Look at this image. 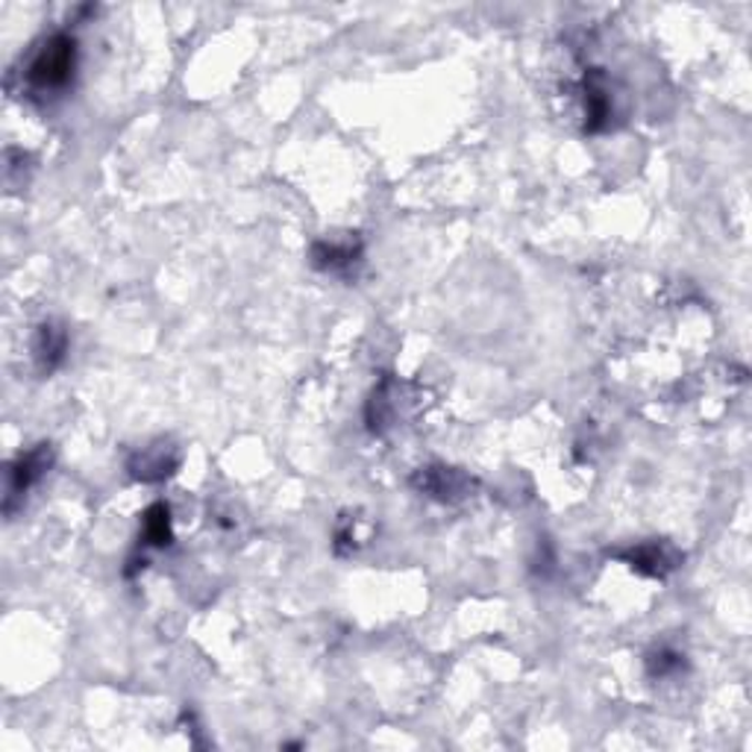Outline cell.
<instances>
[{
  "mask_svg": "<svg viewBox=\"0 0 752 752\" xmlns=\"http://www.w3.org/2000/svg\"><path fill=\"white\" fill-rule=\"evenodd\" d=\"M362 260V242L347 239V242H318L311 247V262L315 268L329 271V274H347Z\"/></svg>",
  "mask_w": 752,
  "mask_h": 752,
  "instance_id": "ba28073f",
  "label": "cell"
},
{
  "mask_svg": "<svg viewBox=\"0 0 752 752\" xmlns=\"http://www.w3.org/2000/svg\"><path fill=\"white\" fill-rule=\"evenodd\" d=\"M412 485H415L417 491L426 494V497H433V500L438 502H458L474 491V479L467 474H462L458 467L447 465L421 467V470L412 476Z\"/></svg>",
  "mask_w": 752,
  "mask_h": 752,
  "instance_id": "7a4b0ae2",
  "label": "cell"
},
{
  "mask_svg": "<svg viewBox=\"0 0 752 752\" xmlns=\"http://www.w3.org/2000/svg\"><path fill=\"white\" fill-rule=\"evenodd\" d=\"M51 462H53L51 444H39V447L21 453V456L12 462V467H9V488H7L9 515H12V509H15V500H21V497H24V494L30 491L39 479H42V474L51 467Z\"/></svg>",
  "mask_w": 752,
  "mask_h": 752,
  "instance_id": "3957f363",
  "label": "cell"
},
{
  "mask_svg": "<svg viewBox=\"0 0 752 752\" xmlns=\"http://www.w3.org/2000/svg\"><path fill=\"white\" fill-rule=\"evenodd\" d=\"M74 68H77V42L68 33H53L51 39H44L42 47L35 51V56L27 65V88L33 95H56L62 88H68L74 80Z\"/></svg>",
  "mask_w": 752,
  "mask_h": 752,
  "instance_id": "6da1fadb",
  "label": "cell"
},
{
  "mask_svg": "<svg viewBox=\"0 0 752 752\" xmlns=\"http://www.w3.org/2000/svg\"><path fill=\"white\" fill-rule=\"evenodd\" d=\"M141 541L148 547H171L173 527H171V509L168 502H153L145 518H141Z\"/></svg>",
  "mask_w": 752,
  "mask_h": 752,
  "instance_id": "9c48e42d",
  "label": "cell"
},
{
  "mask_svg": "<svg viewBox=\"0 0 752 752\" xmlns=\"http://www.w3.org/2000/svg\"><path fill=\"white\" fill-rule=\"evenodd\" d=\"M582 106H585V133H600L612 118V95L600 68H591L582 80Z\"/></svg>",
  "mask_w": 752,
  "mask_h": 752,
  "instance_id": "52a82bcc",
  "label": "cell"
},
{
  "mask_svg": "<svg viewBox=\"0 0 752 752\" xmlns=\"http://www.w3.org/2000/svg\"><path fill=\"white\" fill-rule=\"evenodd\" d=\"M177 467H180V453L168 442H156L153 447H145L127 462V470L139 483H162Z\"/></svg>",
  "mask_w": 752,
  "mask_h": 752,
  "instance_id": "277c9868",
  "label": "cell"
},
{
  "mask_svg": "<svg viewBox=\"0 0 752 752\" xmlns=\"http://www.w3.org/2000/svg\"><path fill=\"white\" fill-rule=\"evenodd\" d=\"M617 555H621L623 562L629 564V568L644 573V576H667V573L676 571V568L682 564L679 550H674V547L665 544V541L638 544V547H632V550H623V553H617Z\"/></svg>",
  "mask_w": 752,
  "mask_h": 752,
  "instance_id": "5b68a950",
  "label": "cell"
},
{
  "mask_svg": "<svg viewBox=\"0 0 752 752\" xmlns=\"http://www.w3.org/2000/svg\"><path fill=\"white\" fill-rule=\"evenodd\" d=\"M682 656L679 653H674V649L661 647L658 653H653V656L647 658V670L649 676H656V679H665V676L676 674V670H682Z\"/></svg>",
  "mask_w": 752,
  "mask_h": 752,
  "instance_id": "30bf717a",
  "label": "cell"
},
{
  "mask_svg": "<svg viewBox=\"0 0 752 752\" xmlns=\"http://www.w3.org/2000/svg\"><path fill=\"white\" fill-rule=\"evenodd\" d=\"M65 353H68V332L56 320H44L42 327L35 329L33 338V359L35 368L42 377H51L62 362H65Z\"/></svg>",
  "mask_w": 752,
  "mask_h": 752,
  "instance_id": "8992f818",
  "label": "cell"
}]
</instances>
